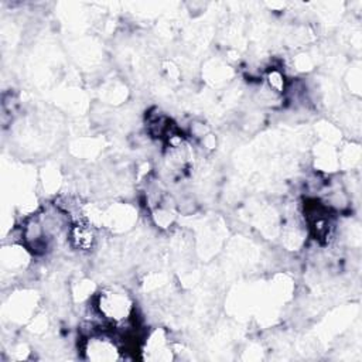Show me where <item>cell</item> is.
I'll list each match as a JSON object with an SVG mask.
<instances>
[{"label": "cell", "instance_id": "obj_3", "mask_svg": "<svg viewBox=\"0 0 362 362\" xmlns=\"http://www.w3.org/2000/svg\"><path fill=\"white\" fill-rule=\"evenodd\" d=\"M268 81H269L270 88H273V90L277 91V92H281V91L285 90V78H283V74H281V72L277 71V69L269 72Z\"/></svg>", "mask_w": 362, "mask_h": 362}, {"label": "cell", "instance_id": "obj_1", "mask_svg": "<svg viewBox=\"0 0 362 362\" xmlns=\"http://www.w3.org/2000/svg\"><path fill=\"white\" fill-rule=\"evenodd\" d=\"M99 314L113 324L128 323L135 313L131 296L119 289H105L98 296Z\"/></svg>", "mask_w": 362, "mask_h": 362}, {"label": "cell", "instance_id": "obj_2", "mask_svg": "<svg viewBox=\"0 0 362 362\" xmlns=\"http://www.w3.org/2000/svg\"><path fill=\"white\" fill-rule=\"evenodd\" d=\"M68 238L74 248L79 251H91L97 242V235L91 225L75 224L68 232Z\"/></svg>", "mask_w": 362, "mask_h": 362}]
</instances>
